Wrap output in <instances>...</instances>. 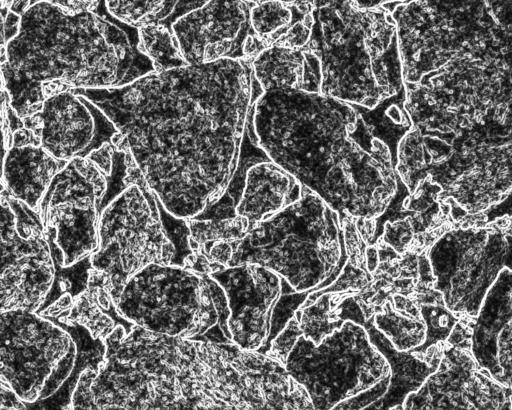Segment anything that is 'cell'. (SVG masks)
<instances>
[{"label": "cell", "instance_id": "83f0119b", "mask_svg": "<svg viewBox=\"0 0 512 410\" xmlns=\"http://www.w3.org/2000/svg\"><path fill=\"white\" fill-rule=\"evenodd\" d=\"M186 223L191 252L213 242L242 240L251 229L249 221L238 215L225 219H188Z\"/></svg>", "mask_w": 512, "mask_h": 410}, {"label": "cell", "instance_id": "ffe728a7", "mask_svg": "<svg viewBox=\"0 0 512 410\" xmlns=\"http://www.w3.org/2000/svg\"><path fill=\"white\" fill-rule=\"evenodd\" d=\"M251 66L253 77L263 92L285 90L321 93V64L307 47L266 48L252 60Z\"/></svg>", "mask_w": 512, "mask_h": 410}, {"label": "cell", "instance_id": "7402d4cb", "mask_svg": "<svg viewBox=\"0 0 512 410\" xmlns=\"http://www.w3.org/2000/svg\"><path fill=\"white\" fill-rule=\"evenodd\" d=\"M371 319L373 325L400 352L417 356L427 342V324L411 293L392 294Z\"/></svg>", "mask_w": 512, "mask_h": 410}, {"label": "cell", "instance_id": "ba28073f", "mask_svg": "<svg viewBox=\"0 0 512 410\" xmlns=\"http://www.w3.org/2000/svg\"><path fill=\"white\" fill-rule=\"evenodd\" d=\"M284 367L317 410H370L387 393L392 370L366 329L346 320L318 345L298 338Z\"/></svg>", "mask_w": 512, "mask_h": 410}, {"label": "cell", "instance_id": "ac0fdd59", "mask_svg": "<svg viewBox=\"0 0 512 410\" xmlns=\"http://www.w3.org/2000/svg\"><path fill=\"white\" fill-rule=\"evenodd\" d=\"M465 322L477 365L512 392V269L499 274L477 316Z\"/></svg>", "mask_w": 512, "mask_h": 410}, {"label": "cell", "instance_id": "277c9868", "mask_svg": "<svg viewBox=\"0 0 512 410\" xmlns=\"http://www.w3.org/2000/svg\"><path fill=\"white\" fill-rule=\"evenodd\" d=\"M3 48L2 88L21 118L58 93L122 87L155 71L139 49L138 29L112 17L105 2L76 13L56 1H33Z\"/></svg>", "mask_w": 512, "mask_h": 410}, {"label": "cell", "instance_id": "7c38bea8", "mask_svg": "<svg viewBox=\"0 0 512 410\" xmlns=\"http://www.w3.org/2000/svg\"><path fill=\"white\" fill-rule=\"evenodd\" d=\"M110 180L88 158L69 161L52 180L40 214L58 268L73 267L97 249Z\"/></svg>", "mask_w": 512, "mask_h": 410}, {"label": "cell", "instance_id": "9a60e30c", "mask_svg": "<svg viewBox=\"0 0 512 410\" xmlns=\"http://www.w3.org/2000/svg\"><path fill=\"white\" fill-rule=\"evenodd\" d=\"M210 276L226 293L230 309L228 329L233 343L266 355L273 308L292 286L258 264L230 267Z\"/></svg>", "mask_w": 512, "mask_h": 410}, {"label": "cell", "instance_id": "44dd1931", "mask_svg": "<svg viewBox=\"0 0 512 410\" xmlns=\"http://www.w3.org/2000/svg\"><path fill=\"white\" fill-rule=\"evenodd\" d=\"M67 163L50 155L42 146L11 147L3 156L1 190L40 213L52 180Z\"/></svg>", "mask_w": 512, "mask_h": 410}, {"label": "cell", "instance_id": "3957f363", "mask_svg": "<svg viewBox=\"0 0 512 410\" xmlns=\"http://www.w3.org/2000/svg\"><path fill=\"white\" fill-rule=\"evenodd\" d=\"M247 135L339 216L379 218L398 194L390 148L346 102L321 93L266 91L251 108Z\"/></svg>", "mask_w": 512, "mask_h": 410}, {"label": "cell", "instance_id": "8992f818", "mask_svg": "<svg viewBox=\"0 0 512 410\" xmlns=\"http://www.w3.org/2000/svg\"><path fill=\"white\" fill-rule=\"evenodd\" d=\"M347 260L339 214L304 187L300 199L236 241L229 268L258 264L296 292H315L333 284Z\"/></svg>", "mask_w": 512, "mask_h": 410}, {"label": "cell", "instance_id": "9c48e42d", "mask_svg": "<svg viewBox=\"0 0 512 410\" xmlns=\"http://www.w3.org/2000/svg\"><path fill=\"white\" fill-rule=\"evenodd\" d=\"M113 303L136 273L153 264H178L177 249L162 220V205L144 176L102 208L98 246L89 257Z\"/></svg>", "mask_w": 512, "mask_h": 410}, {"label": "cell", "instance_id": "d4e9b609", "mask_svg": "<svg viewBox=\"0 0 512 410\" xmlns=\"http://www.w3.org/2000/svg\"><path fill=\"white\" fill-rule=\"evenodd\" d=\"M404 100L405 90L373 110L358 107L373 134L390 148L394 159L399 142L412 127L404 108Z\"/></svg>", "mask_w": 512, "mask_h": 410}, {"label": "cell", "instance_id": "30bf717a", "mask_svg": "<svg viewBox=\"0 0 512 410\" xmlns=\"http://www.w3.org/2000/svg\"><path fill=\"white\" fill-rule=\"evenodd\" d=\"M433 284L459 320H473L499 274L512 269V217L486 224L450 221L426 251Z\"/></svg>", "mask_w": 512, "mask_h": 410}, {"label": "cell", "instance_id": "f546056e", "mask_svg": "<svg viewBox=\"0 0 512 410\" xmlns=\"http://www.w3.org/2000/svg\"><path fill=\"white\" fill-rule=\"evenodd\" d=\"M27 403L20 399L13 390L1 382L0 410H27Z\"/></svg>", "mask_w": 512, "mask_h": 410}, {"label": "cell", "instance_id": "8fae6325", "mask_svg": "<svg viewBox=\"0 0 512 410\" xmlns=\"http://www.w3.org/2000/svg\"><path fill=\"white\" fill-rule=\"evenodd\" d=\"M1 382L27 404L54 396L77 366L71 331L38 312H1Z\"/></svg>", "mask_w": 512, "mask_h": 410}, {"label": "cell", "instance_id": "7a4b0ae2", "mask_svg": "<svg viewBox=\"0 0 512 410\" xmlns=\"http://www.w3.org/2000/svg\"><path fill=\"white\" fill-rule=\"evenodd\" d=\"M412 126L472 166L512 152V1H410L392 11Z\"/></svg>", "mask_w": 512, "mask_h": 410}, {"label": "cell", "instance_id": "4fadbf2b", "mask_svg": "<svg viewBox=\"0 0 512 410\" xmlns=\"http://www.w3.org/2000/svg\"><path fill=\"white\" fill-rule=\"evenodd\" d=\"M1 312H39L56 280L57 264L41 214L1 190Z\"/></svg>", "mask_w": 512, "mask_h": 410}, {"label": "cell", "instance_id": "1f68e13d", "mask_svg": "<svg viewBox=\"0 0 512 410\" xmlns=\"http://www.w3.org/2000/svg\"><path fill=\"white\" fill-rule=\"evenodd\" d=\"M32 2L33 1H8L7 5L12 12L22 16L31 6Z\"/></svg>", "mask_w": 512, "mask_h": 410}, {"label": "cell", "instance_id": "cb8c5ba5", "mask_svg": "<svg viewBox=\"0 0 512 410\" xmlns=\"http://www.w3.org/2000/svg\"><path fill=\"white\" fill-rule=\"evenodd\" d=\"M108 13L133 28L164 25L168 28L204 1H104ZM172 29V28H171Z\"/></svg>", "mask_w": 512, "mask_h": 410}, {"label": "cell", "instance_id": "2e32d148", "mask_svg": "<svg viewBox=\"0 0 512 410\" xmlns=\"http://www.w3.org/2000/svg\"><path fill=\"white\" fill-rule=\"evenodd\" d=\"M171 28L188 65L245 60L244 48L251 34L249 1H204Z\"/></svg>", "mask_w": 512, "mask_h": 410}, {"label": "cell", "instance_id": "f1b7e54d", "mask_svg": "<svg viewBox=\"0 0 512 410\" xmlns=\"http://www.w3.org/2000/svg\"><path fill=\"white\" fill-rule=\"evenodd\" d=\"M20 26L21 16L12 12L6 1H1V48L19 34Z\"/></svg>", "mask_w": 512, "mask_h": 410}, {"label": "cell", "instance_id": "d6a6232c", "mask_svg": "<svg viewBox=\"0 0 512 410\" xmlns=\"http://www.w3.org/2000/svg\"><path fill=\"white\" fill-rule=\"evenodd\" d=\"M406 193H408V191H406V190H402V191H400V192L397 194V196H400L401 194H406ZM397 196H396V197H397ZM396 197H395V198H396ZM393 201H394V200H393ZM388 208H389V207H388ZM382 218H383L384 220H387V219H395V218L389 217V215H388V213H387V210H386V212L382 215ZM400 218H401V217H400Z\"/></svg>", "mask_w": 512, "mask_h": 410}, {"label": "cell", "instance_id": "e0dca14e", "mask_svg": "<svg viewBox=\"0 0 512 410\" xmlns=\"http://www.w3.org/2000/svg\"><path fill=\"white\" fill-rule=\"evenodd\" d=\"M41 146L58 160L88 158L118 130L90 100L72 90L46 99L39 112Z\"/></svg>", "mask_w": 512, "mask_h": 410}, {"label": "cell", "instance_id": "5bb4252c", "mask_svg": "<svg viewBox=\"0 0 512 410\" xmlns=\"http://www.w3.org/2000/svg\"><path fill=\"white\" fill-rule=\"evenodd\" d=\"M403 410H512V392L477 365L469 347L445 342L436 370Z\"/></svg>", "mask_w": 512, "mask_h": 410}, {"label": "cell", "instance_id": "603a6c76", "mask_svg": "<svg viewBox=\"0 0 512 410\" xmlns=\"http://www.w3.org/2000/svg\"><path fill=\"white\" fill-rule=\"evenodd\" d=\"M315 7V1H249L251 31L265 48L280 47L292 28Z\"/></svg>", "mask_w": 512, "mask_h": 410}, {"label": "cell", "instance_id": "52a82bcc", "mask_svg": "<svg viewBox=\"0 0 512 410\" xmlns=\"http://www.w3.org/2000/svg\"><path fill=\"white\" fill-rule=\"evenodd\" d=\"M124 321L152 333L231 343L230 309L210 275L179 264H153L132 276L114 302Z\"/></svg>", "mask_w": 512, "mask_h": 410}, {"label": "cell", "instance_id": "5b68a950", "mask_svg": "<svg viewBox=\"0 0 512 410\" xmlns=\"http://www.w3.org/2000/svg\"><path fill=\"white\" fill-rule=\"evenodd\" d=\"M307 48L321 64V94L373 110L404 90L396 23L384 2L315 1Z\"/></svg>", "mask_w": 512, "mask_h": 410}, {"label": "cell", "instance_id": "d6986e66", "mask_svg": "<svg viewBox=\"0 0 512 410\" xmlns=\"http://www.w3.org/2000/svg\"><path fill=\"white\" fill-rule=\"evenodd\" d=\"M303 191L304 186L262 151L251 154L236 214L246 218L252 228L300 199Z\"/></svg>", "mask_w": 512, "mask_h": 410}, {"label": "cell", "instance_id": "6da1fadb", "mask_svg": "<svg viewBox=\"0 0 512 410\" xmlns=\"http://www.w3.org/2000/svg\"><path fill=\"white\" fill-rule=\"evenodd\" d=\"M72 91L112 121L162 207L182 220L198 218L224 195L239 165L251 108L263 93L243 59Z\"/></svg>", "mask_w": 512, "mask_h": 410}, {"label": "cell", "instance_id": "4dcf8cb0", "mask_svg": "<svg viewBox=\"0 0 512 410\" xmlns=\"http://www.w3.org/2000/svg\"><path fill=\"white\" fill-rule=\"evenodd\" d=\"M41 146L40 138L31 130L22 127L11 135V147Z\"/></svg>", "mask_w": 512, "mask_h": 410}, {"label": "cell", "instance_id": "484cf974", "mask_svg": "<svg viewBox=\"0 0 512 410\" xmlns=\"http://www.w3.org/2000/svg\"><path fill=\"white\" fill-rule=\"evenodd\" d=\"M56 322L66 327H81L94 339L103 342L119 323L130 324L118 315L108 313L85 288L74 296L68 312Z\"/></svg>", "mask_w": 512, "mask_h": 410}, {"label": "cell", "instance_id": "4316f807", "mask_svg": "<svg viewBox=\"0 0 512 410\" xmlns=\"http://www.w3.org/2000/svg\"><path fill=\"white\" fill-rule=\"evenodd\" d=\"M139 49L152 62L156 72L188 65L181 55L172 29L164 25L138 28Z\"/></svg>", "mask_w": 512, "mask_h": 410}]
</instances>
